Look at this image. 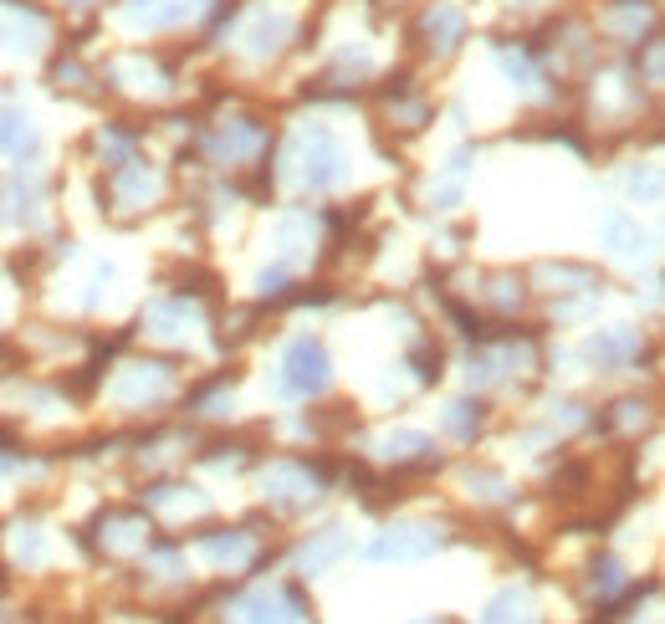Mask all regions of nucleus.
<instances>
[{
	"instance_id": "1",
	"label": "nucleus",
	"mask_w": 665,
	"mask_h": 624,
	"mask_svg": "<svg viewBox=\"0 0 665 624\" xmlns=\"http://www.w3.org/2000/svg\"><path fill=\"white\" fill-rule=\"evenodd\" d=\"M328 384V359H323V348L318 343H292V353H287V374H282V389L287 394H313V389H323Z\"/></svg>"
}]
</instances>
